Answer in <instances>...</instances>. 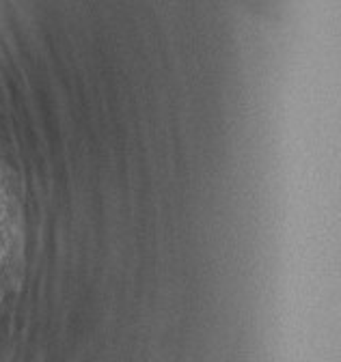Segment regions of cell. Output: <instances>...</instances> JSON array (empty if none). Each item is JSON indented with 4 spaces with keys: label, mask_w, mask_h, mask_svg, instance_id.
Segmentation results:
<instances>
[]
</instances>
